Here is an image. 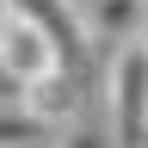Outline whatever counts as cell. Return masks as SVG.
Wrapping results in <instances>:
<instances>
[{"mask_svg": "<svg viewBox=\"0 0 148 148\" xmlns=\"http://www.w3.org/2000/svg\"><path fill=\"white\" fill-rule=\"evenodd\" d=\"M56 130L49 123H37L18 99H0V148H25V142H49Z\"/></svg>", "mask_w": 148, "mask_h": 148, "instance_id": "cell-6", "label": "cell"}, {"mask_svg": "<svg viewBox=\"0 0 148 148\" xmlns=\"http://www.w3.org/2000/svg\"><path fill=\"white\" fill-rule=\"evenodd\" d=\"M6 6H12V12H25L31 25L49 37L56 62H62L68 74L92 62V43H86V25H80V6H74V0H6Z\"/></svg>", "mask_w": 148, "mask_h": 148, "instance_id": "cell-2", "label": "cell"}, {"mask_svg": "<svg viewBox=\"0 0 148 148\" xmlns=\"http://www.w3.org/2000/svg\"><path fill=\"white\" fill-rule=\"evenodd\" d=\"M12 99L25 105L37 123L56 130V123H68V111H74V80H68V68H49V74H37V80H25Z\"/></svg>", "mask_w": 148, "mask_h": 148, "instance_id": "cell-5", "label": "cell"}, {"mask_svg": "<svg viewBox=\"0 0 148 148\" xmlns=\"http://www.w3.org/2000/svg\"><path fill=\"white\" fill-rule=\"evenodd\" d=\"M49 68H62L56 49H49V37L37 31L25 12H6V25H0V74H6L12 86H25V80H37V74H49Z\"/></svg>", "mask_w": 148, "mask_h": 148, "instance_id": "cell-3", "label": "cell"}, {"mask_svg": "<svg viewBox=\"0 0 148 148\" xmlns=\"http://www.w3.org/2000/svg\"><path fill=\"white\" fill-rule=\"evenodd\" d=\"M56 130H62V136H56L49 148H111V136L99 123H56Z\"/></svg>", "mask_w": 148, "mask_h": 148, "instance_id": "cell-7", "label": "cell"}, {"mask_svg": "<svg viewBox=\"0 0 148 148\" xmlns=\"http://www.w3.org/2000/svg\"><path fill=\"white\" fill-rule=\"evenodd\" d=\"M6 12H12V6H6V0H0V25H6Z\"/></svg>", "mask_w": 148, "mask_h": 148, "instance_id": "cell-8", "label": "cell"}, {"mask_svg": "<svg viewBox=\"0 0 148 148\" xmlns=\"http://www.w3.org/2000/svg\"><path fill=\"white\" fill-rule=\"evenodd\" d=\"M105 136H111V148H148V37L111 49V68H105Z\"/></svg>", "mask_w": 148, "mask_h": 148, "instance_id": "cell-1", "label": "cell"}, {"mask_svg": "<svg viewBox=\"0 0 148 148\" xmlns=\"http://www.w3.org/2000/svg\"><path fill=\"white\" fill-rule=\"evenodd\" d=\"M74 6H80L92 49H117V43L148 37V0H74Z\"/></svg>", "mask_w": 148, "mask_h": 148, "instance_id": "cell-4", "label": "cell"}, {"mask_svg": "<svg viewBox=\"0 0 148 148\" xmlns=\"http://www.w3.org/2000/svg\"><path fill=\"white\" fill-rule=\"evenodd\" d=\"M25 148H49V142H25Z\"/></svg>", "mask_w": 148, "mask_h": 148, "instance_id": "cell-9", "label": "cell"}]
</instances>
